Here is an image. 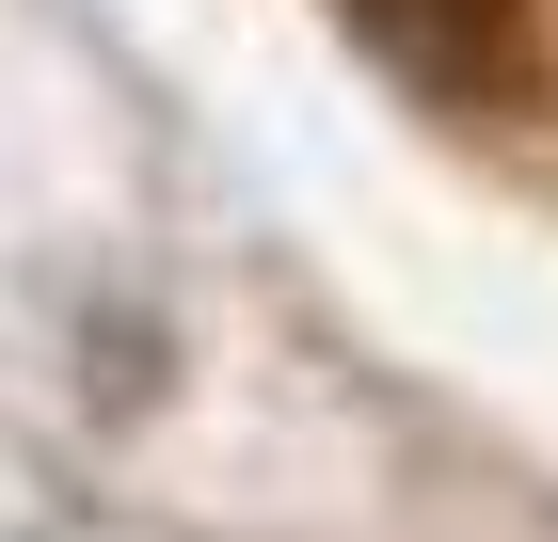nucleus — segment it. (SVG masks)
Here are the masks:
<instances>
[{"label":"nucleus","mask_w":558,"mask_h":542,"mask_svg":"<svg viewBox=\"0 0 558 542\" xmlns=\"http://www.w3.org/2000/svg\"><path fill=\"white\" fill-rule=\"evenodd\" d=\"M351 33L430 96H511L526 81V0H351Z\"/></svg>","instance_id":"1"}]
</instances>
